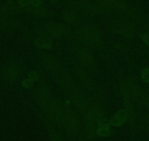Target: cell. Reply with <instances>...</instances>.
I'll return each instance as SVG.
<instances>
[{
  "instance_id": "cell-1",
  "label": "cell",
  "mask_w": 149,
  "mask_h": 141,
  "mask_svg": "<svg viewBox=\"0 0 149 141\" xmlns=\"http://www.w3.org/2000/svg\"><path fill=\"white\" fill-rule=\"evenodd\" d=\"M71 38L97 51L107 64H111L112 58L108 44L103 38L102 33L100 29L95 25L89 24L80 25L73 30V35Z\"/></svg>"
},
{
  "instance_id": "cell-2",
  "label": "cell",
  "mask_w": 149,
  "mask_h": 141,
  "mask_svg": "<svg viewBox=\"0 0 149 141\" xmlns=\"http://www.w3.org/2000/svg\"><path fill=\"white\" fill-rule=\"evenodd\" d=\"M69 63L72 74L78 84L93 97L105 100V89L100 85L94 80V77L81 67L71 54L69 56Z\"/></svg>"
},
{
  "instance_id": "cell-3",
  "label": "cell",
  "mask_w": 149,
  "mask_h": 141,
  "mask_svg": "<svg viewBox=\"0 0 149 141\" xmlns=\"http://www.w3.org/2000/svg\"><path fill=\"white\" fill-rule=\"evenodd\" d=\"M69 48L72 52L71 55L81 67L94 77L101 78V71L91 49L83 45L73 38L70 39Z\"/></svg>"
},
{
  "instance_id": "cell-4",
  "label": "cell",
  "mask_w": 149,
  "mask_h": 141,
  "mask_svg": "<svg viewBox=\"0 0 149 141\" xmlns=\"http://www.w3.org/2000/svg\"><path fill=\"white\" fill-rule=\"evenodd\" d=\"M31 95L37 104L39 110L45 114L50 102L54 96L52 87L44 80L43 75L37 82L36 87L31 91Z\"/></svg>"
},
{
  "instance_id": "cell-5",
  "label": "cell",
  "mask_w": 149,
  "mask_h": 141,
  "mask_svg": "<svg viewBox=\"0 0 149 141\" xmlns=\"http://www.w3.org/2000/svg\"><path fill=\"white\" fill-rule=\"evenodd\" d=\"M67 104L62 99L54 96L50 102L45 114L47 119L53 124L64 126L65 122Z\"/></svg>"
},
{
  "instance_id": "cell-6",
  "label": "cell",
  "mask_w": 149,
  "mask_h": 141,
  "mask_svg": "<svg viewBox=\"0 0 149 141\" xmlns=\"http://www.w3.org/2000/svg\"><path fill=\"white\" fill-rule=\"evenodd\" d=\"M24 63L19 59H12L7 62L1 68V76L5 82L14 85L18 82L24 72Z\"/></svg>"
},
{
  "instance_id": "cell-7",
  "label": "cell",
  "mask_w": 149,
  "mask_h": 141,
  "mask_svg": "<svg viewBox=\"0 0 149 141\" xmlns=\"http://www.w3.org/2000/svg\"><path fill=\"white\" fill-rule=\"evenodd\" d=\"M110 32L122 37L126 40H133L138 35L135 24L124 19H115L110 21L107 25Z\"/></svg>"
},
{
  "instance_id": "cell-8",
  "label": "cell",
  "mask_w": 149,
  "mask_h": 141,
  "mask_svg": "<svg viewBox=\"0 0 149 141\" xmlns=\"http://www.w3.org/2000/svg\"><path fill=\"white\" fill-rule=\"evenodd\" d=\"M35 54L40 64L47 72L52 74L54 77L59 74L64 69V67L60 59L48 51L36 49Z\"/></svg>"
},
{
  "instance_id": "cell-9",
  "label": "cell",
  "mask_w": 149,
  "mask_h": 141,
  "mask_svg": "<svg viewBox=\"0 0 149 141\" xmlns=\"http://www.w3.org/2000/svg\"><path fill=\"white\" fill-rule=\"evenodd\" d=\"M68 99L71 101L76 110L84 116L89 108L95 98L87 93L78 83Z\"/></svg>"
},
{
  "instance_id": "cell-10",
  "label": "cell",
  "mask_w": 149,
  "mask_h": 141,
  "mask_svg": "<svg viewBox=\"0 0 149 141\" xmlns=\"http://www.w3.org/2000/svg\"><path fill=\"white\" fill-rule=\"evenodd\" d=\"M46 34L53 39L67 38L70 39L73 35V29L70 24L56 21H48L41 27Z\"/></svg>"
},
{
  "instance_id": "cell-11",
  "label": "cell",
  "mask_w": 149,
  "mask_h": 141,
  "mask_svg": "<svg viewBox=\"0 0 149 141\" xmlns=\"http://www.w3.org/2000/svg\"><path fill=\"white\" fill-rule=\"evenodd\" d=\"M68 6L78 12L89 14H102L105 16H110L113 14V11L105 9L98 5H94L86 0H70L68 2Z\"/></svg>"
},
{
  "instance_id": "cell-12",
  "label": "cell",
  "mask_w": 149,
  "mask_h": 141,
  "mask_svg": "<svg viewBox=\"0 0 149 141\" xmlns=\"http://www.w3.org/2000/svg\"><path fill=\"white\" fill-rule=\"evenodd\" d=\"M54 77L62 93H64L67 98L70 97V94L78 83L71 71L66 68H64L59 74Z\"/></svg>"
},
{
  "instance_id": "cell-13",
  "label": "cell",
  "mask_w": 149,
  "mask_h": 141,
  "mask_svg": "<svg viewBox=\"0 0 149 141\" xmlns=\"http://www.w3.org/2000/svg\"><path fill=\"white\" fill-rule=\"evenodd\" d=\"M64 126L70 139L72 140L78 137L81 132V123L76 112L68 104H67Z\"/></svg>"
},
{
  "instance_id": "cell-14",
  "label": "cell",
  "mask_w": 149,
  "mask_h": 141,
  "mask_svg": "<svg viewBox=\"0 0 149 141\" xmlns=\"http://www.w3.org/2000/svg\"><path fill=\"white\" fill-rule=\"evenodd\" d=\"M124 81L132 102L138 106H141V101L146 92V89L142 87L138 82L133 77H129L127 79H124Z\"/></svg>"
},
{
  "instance_id": "cell-15",
  "label": "cell",
  "mask_w": 149,
  "mask_h": 141,
  "mask_svg": "<svg viewBox=\"0 0 149 141\" xmlns=\"http://www.w3.org/2000/svg\"><path fill=\"white\" fill-rule=\"evenodd\" d=\"M33 44L36 49L50 51L54 49L53 38L40 28H37L32 38Z\"/></svg>"
},
{
  "instance_id": "cell-16",
  "label": "cell",
  "mask_w": 149,
  "mask_h": 141,
  "mask_svg": "<svg viewBox=\"0 0 149 141\" xmlns=\"http://www.w3.org/2000/svg\"><path fill=\"white\" fill-rule=\"evenodd\" d=\"M21 21L17 18L11 16H3L0 18V31L11 32L15 31L21 27Z\"/></svg>"
},
{
  "instance_id": "cell-17",
  "label": "cell",
  "mask_w": 149,
  "mask_h": 141,
  "mask_svg": "<svg viewBox=\"0 0 149 141\" xmlns=\"http://www.w3.org/2000/svg\"><path fill=\"white\" fill-rule=\"evenodd\" d=\"M97 5L109 11H117L118 13L129 5L126 0H97Z\"/></svg>"
},
{
  "instance_id": "cell-18",
  "label": "cell",
  "mask_w": 149,
  "mask_h": 141,
  "mask_svg": "<svg viewBox=\"0 0 149 141\" xmlns=\"http://www.w3.org/2000/svg\"><path fill=\"white\" fill-rule=\"evenodd\" d=\"M128 120V113H127V110L125 108H123L117 111L113 116H112V118H110V123L111 126L118 127V126H122L124 123H127Z\"/></svg>"
},
{
  "instance_id": "cell-19",
  "label": "cell",
  "mask_w": 149,
  "mask_h": 141,
  "mask_svg": "<svg viewBox=\"0 0 149 141\" xmlns=\"http://www.w3.org/2000/svg\"><path fill=\"white\" fill-rule=\"evenodd\" d=\"M111 134L112 129L110 121L106 117H104L99 121L97 131H96V135L97 136L103 137L110 136L111 135Z\"/></svg>"
},
{
  "instance_id": "cell-20",
  "label": "cell",
  "mask_w": 149,
  "mask_h": 141,
  "mask_svg": "<svg viewBox=\"0 0 149 141\" xmlns=\"http://www.w3.org/2000/svg\"><path fill=\"white\" fill-rule=\"evenodd\" d=\"M24 12L37 17H47L54 14V11L45 7H29L24 9Z\"/></svg>"
},
{
  "instance_id": "cell-21",
  "label": "cell",
  "mask_w": 149,
  "mask_h": 141,
  "mask_svg": "<svg viewBox=\"0 0 149 141\" xmlns=\"http://www.w3.org/2000/svg\"><path fill=\"white\" fill-rule=\"evenodd\" d=\"M42 76V73H41V71H40L39 69H37V70H31V71L29 72L28 77L22 80L21 85H22L24 88H31L34 83L37 81H39Z\"/></svg>"
},
{
  "instance_id": "cell-22",
  "label": "cell",
  "mask_w": 149,
  "mask_h": 141,
  "mask_svg": "<svg viewBox=\"0 0 149 141\" xmlns=\"http://www.w3.org/2000/svg\"><path fill=\"white\" fill-rule=\"evenodd\" d=\"M62 18L68 24H77L81 20L79 13L78 11H74L71 8H66L62 13Z\"/></svg>"
},
{
  "instance_id": "cell-23",
  "label": "cell",
  "mask_w": 149,
  "mask_h": 141,
  "mask_svg": "<svg viewBox=\"0 0 149 141\" xmlns=\"http://www.w3.org/2000/svg\"><path fill=\"white\" fill-rule=\"evenodd\" d=\"M45 123L47 124V129H48V135H49L50 139H51V141H64V137H62V135H61L58 131H56L55 129L51 127L47 122Z\"/></svg>"
},
{
  "instance_id": "cell-24",
  "label": "cell",
  "mask_w": 149,
  "mask_h": 141,
  "mask_svg": "<svg viewBox=\"0 0 149 141\" xmlns=\"http://www.w3.org/2000/svg\"><path fill=\"white\" fill-rule=\"evenodd\" d=\"M140 77L143 83L149 85V66H146L141 69Z\"/></svg>"
},
{
  "instance_id": "cell-25",
  "label": "cell",
  "mask_w": 149,
  "mask_h": 141,
  "mask_svg": "<svg viewBox=\"0 0 149 141\" xmlns=\"http://www.w3.org/2000/svg\"><path fill=\"white\" fill-rule=\"evenodd\" d=\"M141 106L146 107L149 110V92H148L147 90H146V92L142 99Z\"/></svg>"
},
{
  "instance_id": "cell-26",
  "label": "cell",
  "mask_w": 149,
  "mask_h": 141,
  "mask_svg": "<svg viewBox=\"0 0 149 141\" xmlns=\"http://www.w3.org/2000/svg\"><path fill=\"white\" fill-rule=\"evenodd\" d=\"M138 35L139 37H140V39H141V41H143L146 46L149 47V30L140 33Z\"/></svg>"
},
{
  "instance_id": "cell-27",
  "label": "cell",
  "mask_w": 149,
  "mask_h": 141,
  "mask_svg": "<svg viewBox=\"0 0 149 141\" xmlns=\"http://www.w3.org/2000/svg\"><path fill=\"white\" fill-rule=\"evenodd\" d=\"M16 2L18 6L24 9L30 6V0H16Z\"/></svg>"
},
{
  "instance_id": "cell-28",
  "label": "cell",
  "mask_w": 149,
  "mask_h": 141,
  "mask_svg": "<svg viewBox=\"0 0 149 141\" xmlns=\"http://www.w3.org/2000/svg\"><path fill=\"white\" fill-rule=\"evenodd\" d=\"M43 0H30L29 7H40L42 6Z\"/></svg>"
},
{
  "instance_id": "cell-29",
  "label": "cell",
  "mask_w": 149,
  "mask_h": 141,
  "mask_svg": "<svg viewBox=\"0 0 149 141\" xmlns=\"http://www.w3.org/2000/svg\"><path fill=\"white\" fill-rule=\"evenodd\" d=\"M146 90H147V91H148V92H149V88H148V89H146Z\"/></svg>"
},
{
  "instance_id": "cell-30",
  "label": "cell",
  "mask_w": 149,
  "mask_h": 141,
  "mask_svg": "<svg viewBox=\"0 0 149 141\" xmlns=\"http://www.w3.org/2000/svg\"><path fill=\"white\" fill-rule=\"evenodd\" d=\"M148 21H149V19H148Z\"/></svg>"
}]
</instances>
